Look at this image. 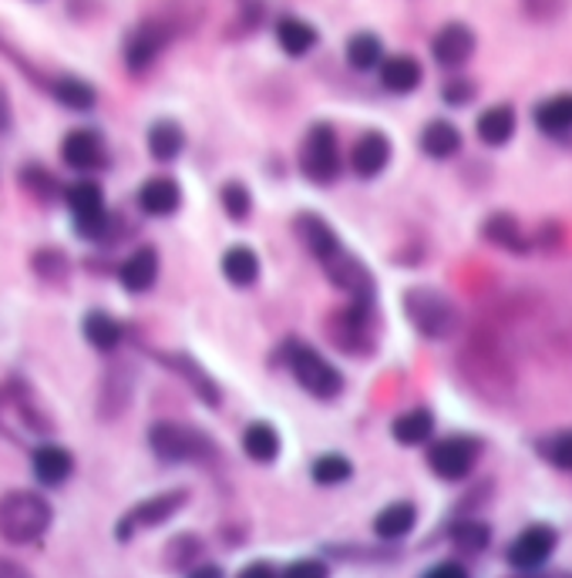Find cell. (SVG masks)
<instances>
[{"label": "cell", "instance_id": "47", "mask_svg": "<svg viewBox=\"0 0 572 578\" xmlns=\"http://www.w3.org/2000/svg\"><path fill=\"white\" fill-rule=\"evenodd\" d=\"M243 575H246V578H259V575H273V565H267V562H259V565H246V568H243Z\"/></svg>", "mask_w": 572, "mask_h": 578}, {"label": "cell", "instance_id": "28", "mask_svg": "<svg viewBox=\"0 0 572 578\" xmlns=\"http://www.w3.org/2000/svg\"><path fill=\"white\" fill-rule=\"evenodd\" d=\"M162 363H169L172 371H179L189 384H192V390L210 404V407H216L220 404V387H216V381L202 371V366L192 360V356H182V353H169V356H162Z\"/></svg>", "mask_w": 572, "mask_h": 578}, {"label": "cell", "instance_id": "21", "mask_svg": "<svg viewBox=\"0 0 572 578\" xmlns=\"http://www.w3.org/2000/svg\"><path fill=\"white\" fill-rule=\"evenodd\" d=\"M317 41H321V34L310 21H300V18H280L277 21V44L287 50L290 58L310 55V50L317 47Z\"/></svg>", "mask_w": 572, "mask_h": 578}, {"label": "cell", "instance_id": "22", "mask_svg": "<svg viewBox=\"0 0 572 578\" xmlns=\"http://www.w3.org/2000/svg\"><path fill=\"white\" fill-rule=\"evenodd\" d=\"M81 333H85V340H88L94 350H101V353H112V350L122 343V337H125L122 324H119L115 317H109V313H101V309H91V313H88L85 324H81Z\"/></svg>", "mask_w": 572, "mask_h": 578}, {"label": "cell", "instance_id": "38", "mask_svg": "<svg viewBox=\"0 0 572 578\" xmlns=\"http://www.w3.org/2000/svg\"><path fill=\"white\" fill-rule=\"evenodd\" d=\"M21 182H24V189H27L37 202H51V199L61 192L58 179L51 175L47 169H37V166H27L24 175H21Z\"/></svg>", "mask_w": 572, "mask_h": 578}, {"label": "cell", "instance_id": "12", "mask_svg": "<svg viewBox=\"0 0 572 578\" xmlns=\"http://www.w3.org/2000/svg\"><path fill=\"white\" fill-rule=\"evenodd\" d=\"M556 545H559L556 529H549V524H532V529H526L508 545V562L515 568H523V571H532V568H539L552 558Z\"/></svg>", "mask_w": 572, "mask_h": 578}, {"label": "cell", "instance_id": "11", "mask_svg": "<svg viewBox=\"0 0 572 578\" xmlns=\"http://www.w3.org/2000/svg\"><path fill=\"white\" fill-rule=\"evenodd\" d=\"M327 276L334 280V286H340L344 293H350V299L360 303H374V280L371 270L363 267L357 256H350L347 249H337L327 262H324Z\"/></svg>", "mask_w": 572, "mask_h": 578}, {"label": "cell", "instance_id": "4", "mask_svg": "<svg viewBox=\"0 0 572 578\" xmlns=\"http://www.w3.org/2000/svg\"><path fill=\"white\" fill-rule=\"evenodd\" d=\"M148 447L152 454L166 461V464H179V461H210L216 454L213 441L202 431L189 428V424H172V420H159L148 431Z\"/></svg>", "mask_w": 572, "mask_h": 578}, {"label": "cell", "instance_id": "24", "mask_svg": "<svg viewBox=\"0 0 572 578\" xmlns=\"http://www.w3.org/2000/svg\"><path fill=\"white\" fill-rule=\"evenodd\" d=\"M391 434L404 447H422L435 434V417L428 410H407V413H401L394 424H391Z\"/></svg>", "mask_w": 572, "mask_h": 578}, {"label": "cell", "instance_id": "6", "mask_svg": "<svg viewBox=\"0 0 572 578\" xmlns=\"http://www.w3.org/2000/svg\"><path fill=\"white\" fill-rule=\"evenodd\" d=\"M300 169L310 182L317 185H330L340 172V151H337V135L330 125H314L303 138V151H300Z\"/></svg>", "mask_w": 572, "mask_h": 578}, {"label": "cell", "instance_id": "16", "mask_svg": "<svg viewBox=\"0 0 572 578\" xmlns=\"http://www.w3.org/2000/svg\"><path fill=\"white\" fill-rule=\"evenodd\" d=\"M75 475V457L58 444H41L34 451V478L44 488H58Z\"/></svg>", "mask_w": 572, "mask_h": 578}, {"label": "cell", "instance_id": "7", "mask_svg": "<svg viewBox=\"0 0 572 578\" xmlns=\"http://www.w3.org/2000/svg\"><path fill=\"white\" fill-rule=\"evenodd\" d=\"M68 208H71V216H75V229L81 239H101L109 233V213H105V192H101L98 182L91 179H81L75 182L68 192Z\"/></svg>", "mask_w": 572, "mask_h": 578}, {"label": "cell", "instance_id": "10", "mask_svg": "<svg viewBox=\"0 0 572 578\" xmlns=\"http://www.w3.org/2000/svg\"><path fill=\"white\" fill-rule=\"evenodd\" d=\"M61 159L75 172H98L109 166V145L94 128H75L61 141Z\"/></svg>", "mask_w": 572, "mask_h": 578}, {"label": "cell", "instance_id": "1", "mask_svg": "<svg viewBox=\"0 0 572 578\" xmlns=\"http://www.w3.org/2000/svg\"><path fill=\"white\" fill-rule=\"evenodd\" d=\"M51 518H55V508H51L44 495L8 491L0 498V539L11 545H31L44 539V532L51 529Z\"/></svg>", "mask_w": 572, "mask_h": 578}, {"label": "cell", "instance_id": "18", "mask_svg": "<svg viewBox=\"0 0 572 578\" xmlns=\"http://www.w3.org/2000/svg\"><path fill=\"white\" fill-rule=\"evenodd\" d=\"M296 236L303 239V246L314 252L321 262H327L337 249H344V242L337 239V233L330 229V223H324V219L314 216V213L296 216Z\"/></svg>", "mask_w": 572, "mask_h": 578}, {"label": "cell", "instance_id": "45", "mask_svg": "<svg viewBox=\"0 0 572 578\" xmlns=\"http://www.w3.org/2000/svg\"><path fill=\"white\" fill-rule=\"evenodd\" d=\"M529 4V11L536 14V18H549L556 8H559V0H526Z\"/></svg>", "mask_w": 572, "mask_h": 578}, {"label": "cell", "instance_id": "35", "mask_svg": "<svg viewBox=\"0 0 572 578\" xmlns=\"http://www.w3.org/2000/svg\"><path fill=\"white\" fill-rule=\"evenodd\" d=\"M310 475H314L317 485L334 488V485H344V481L354 475V464H350L344 454H324V457L314 461V467H310Z\"/></svg>", "mask_w": 572, "mask_h": 578}, {"label": "cell", "instance_id": "44", "mask_svg": "<svg viewBox=\"0 0 572 578\" xmlns=\"http://www.w3.org/2000/svg\"><path fill=\"white\" fill-rule=\"evenodd\" d=\"M11 118H14V112H11V94L4 91V84H0V135L11 132Z\"/></svg>", "mask_w": 572, "mask_h": 578}, {"label": "cell", "instance_id": "31", "mask_svg": "<svg viewBox=\"0 0 572 578\" xmlns=\"http://www.w3.org/2000/svg\"><path fill=\"white\" fill-rule=\"evenodd\" d=\"M536 125L546 135H565L572 132V94H556L536 109Z\"/></svg>", "mask_w": 572, "mask_h": 578}, {"label": "cell", "instance_id": "40", "mask_svg": "<svg viewBox=\"0 0 572 578\" xmlns=\"http://www.w3.org/2000/svg\"><path fill=\"white\" fill-rule=\"evenodd\" d=\"M539 451H542V457H549L556 467L572 471V431H559V434L546 438V441L539 444Z\"/></svg>", "mask_w": 572, "mask_h": 578}, {"label": "cell", "instance_id": "3", "mask_svg": "<svg viewBox=\"0 0 572 578\" xmlns=\"http://www.w3.org/2000/svg\"><path fill=\"white\" fill-rule=\"evenodd\" d=\"M287 366L296 377V384L317 400H334L344 394V374L334 363H327L314 347L306 343H290L287 347Z\"/></svg>", "mask_w": 572, "mask_h": 578}, {"label": "cell", "instance_id": "36", "mask_svg": "<svg viewBox=\"0 0 572 578\" xmlns=\"http://www.w3.org/2000/svg\"><path fill=\"white\" fill-rule=\"evenodd\" d=\"M220 202H223L226 216L233 223H246L249 213H253V195H249V189L243 182H226L223 192H220Z\"/></svg>", "mask_w": 572, "mask_h": 578}, {"label": "cell", "instance_id": "27", "mask_svg": "<svg viewBox=\"0 0 572 578\" xmlns=\"http://www.w3.org/2000/svg\"><path fill=\"white\" fill-rule=\"evenodd\" d=\"M243 451L246 457H253L256 464H270L280 457V434L277 428L263 424V420H256V424H249L243 431Z\"/></svg>", "mask_w": 572, "mask_h": 578}, {"label": "cell", "instance_id": "26", "mask_svg": "<svg viewBox=\"0 0 572 578\" xmlns=\"http://www.w3.org/2000/svg\"><path fill=\"white\" fill-rule=\"evenodd\" d=\"M414 521H418V508L407 505V501H397V505H388L374 518V532L384 542H397V539H404L414 529Z\"/></svg>", "mask_w": 572, "mask_h": 578}, {"label": "cell", "instance_id": "15", "mask_svg": "<svg viewBox=\"0 0 572 578\" xmlns=\"http://www.w3.org/2000/svg\"><path fill=\"white\" fill-rule=\"evenodd\" d=\"M119 280L128 293H148L155 286V280H159V252H155L152 246H142L135 249L119 270Z\"/></svg>", "mask_w": 572, "mask_h": 578}, {"label": "cell", "instance_id": "9", "mask_svg": "<svg viewBox=\"0 0 572 578\" xmlns=\"http://www.w3.org/2000/svg\"><path fill=\"white\" fill-rule=\"evenodd\" d=\"M169 41H172V24H166V21H142L125 37V65L132 71L152 68L155 58L162 55Z\"/></svg>", "mask_w": 572, "mask_h": 578}, {"label": "cell", "instance_id": "20", "mask_svg": "<svg viewBox=\"0 0 572 578\" xmlns=\"http://www.w3.org/2000/svg\"><path fill=\"white\" fill-rule=\"evenodd\" d=\"M422 81H425V71L411 55H394L381 61V84L394 94H411Z\"/></svg>", "mask_w": 572, "mask_h": 578}, {"label": "cell", "instance_id": "17", "mask_svg": "<svg viewBox=\"0 0 572 578\" xmlns=\"http://www.w3.org/2000/svg\"><path fill=\"white\" fill-rule=\"evenodd\" d=\"M138 205H142L145 216L166 219V216H172L176 208L182 205V189H179L172 179H166V175L148 179V182L138 189Z\"/></svg>", "mask_w": 572, "mask_h": 578}, {"label": "cell", "instance_id": "8", "mask_svg": "<svg viewBox=\"0 0 572 578\" xmlns=\"http://www.w3.org/2000/svg\"><path fill=\"white\" fill-rule=\"evenodd\" d=\"M479 454H482V444L475 438H445L431 447L428 464L441 481H461L472 475Z\"/></svg>", "mask_w": 572, "mask_h": 578}, {"label": "cell", "instance_id": "30", "mask_svg": "<svg viewBox=\"0 0 572 578\" xmlns=\"http://www.w3.org/2000/svg\"><path fill=\"white\" fill-rule=\"evenodd\" d=\"M223 276H226L233 286H239V290L253 286V283L259 280V259H256V252H253L249 246H233V249H226V256H223Z\"/></svg>", "mask_w": 572, "mask_h": 578}, {"label": "cell", "instance_id": "43", "mask_svg": "<svg viewBox=\"0 0 572 578\" xmlns=\"http://www.w3.org/2000/svg\"><path fill=\"white\" fill-rule=\"evenodd\" d=\"M425 575H431V578H455V575H468V568L461 562H441V565H431Z\"/></svg>", "mask_w": 572, "mask_h": 578}, {"label": "cell", "instance_id": "34", "mask_svg": "<svg viewBox=\"0 0 572 578\" xmlns=\"http://www.w3.org/2000/svg\"><path fill=\"white\" fill-rule=\"evenodd\" d=\"M485 236H489L492 242L512 249V252H529V242H526L523 229H518V223H515L512 216H505V213L485 219Z\"/></svg>", "mask_w": 572, "mask_h": 578}, {"label": "cell", "instance_id": "41", "mask_svg": "<svg viewBox=\"0 0 572 578\" xmlns=\"http://www.w3.org/2000/svg\"><path fill=\"white\" fill-rule=\"evenodd\" d=\"M475 98V84L472 81H448L445 84V101L448 104H468Z\"/></svg>", "mask_w": 572, "mask_h": 578}, {"label": "cell", "instance_id": "33", "mask_svg": "<svg viewBox=\"0 0 572 578\" xmlns=\"http://www.w3.org/2000/svg\"><path fill=\"white\" fill-rule=\"evenodd\" d=\"M451 542L458 545V548H464V552H472V555H479L489 542H492V529L485 521H475V518H464V521H455L451 524Z\"/></svg>", "mask_w": 572, "mask_h": 578}, {"label": "cell", "instance_id": "5", "mask_svg": "<svg viewBox=\"0 0 572 578\" xmlns=\"http://www.w3.org/2000/svg\"><path fill=\"white\" fill-rule=\"evenodd\" d=\"M189 501V491H162V495H152L145 501H138L132 511H125L115 524V539L119 542H132L138 532L145 529H159V524H166L172 514H179Z\"/></svg>", "mask_w": 572, "mask_h": 578}, {"label": "cell", "instance_id": "23", "mask_svg": "<svg viewBox=\"0 0 572 578\" xmlns=\"http://www.w3.org/2000/svg\"><path fill=\"white\" fill-rule=\"evenodd\" d=\"M479 138L492 148L505 145L512 135H515V109L512 104H492V109H485L479 115V125H475Z\"/></svg>", "mask_w": 572, "mask_h": 578}, {"label": "cell", "instance_id": "29", "mask_svg": "<svg viewBox=\"0 0 572 578\" xmlns=\"http://www.w3.org/2000/svg\"><path fill=\"white\" fill-rule=\"evenodd\" d=\"M461 148V132L445 122V118H435L425 125L422 132V151L431 155V159H451V155Z\"/></svg>", "mask_w": 572, "mask_h": 578}, {"label": "cell", "instance_id": "32", "mask_svg": "<svg viewBox=\"0 0 572 578\" xmlns=\"http://www.w3.org/2000/svg\"><path fill=\"white\" fill-rule=\"evenodd\" d=\"M344 55H347V65H350V68H357V71H371V68L381 65L384 47H381V41H378L374 34L360 31V34H354V37L347 41Z\"/></svg>", "mask_w": 572, "mask_h": 578}, {"label": "cell", "instance_id": "14", "mask_svg": "<svg viewBox=\"0 0 572 578\" xmlns=\"http://www.w3.org/2000/svg\"><path fill=\"white\" fill-rule=\"evenodd\" d=\"M391 162V138L384 132H368L360 135L350 148V169L360 179H374L388 169Z\"/></svg>", "mask_w": 572, "mask_h": 578}, {"label": "cell", "instance_id": "37", "mask_svg": "<svg viewBox=\"0 0 572 578\" xmlns=\"http://www.w3.org/2000/svg\"><path fill=\"white\" fill-rule=\"evenodd\" d=\"M199 552H202V542H199L195 535H179V539H172L169 548H166V565H169V568H179V571H189V568H195Z\"/></svg>", "mask_w": 572, "mask_h": 578}, {"label": "cell", "instance_id": "46", "mask_svg": "<svg viewBox=\"0 0 572 578\" xmlns=\"http://www.w3.org/2000/svg\"><path fill=\"white\" fill-rule=\"evenodd\" d=\"M24 575H27L24 565H18L11 558H0V578H24Z\"/></svg>", "mask_w": 572, "mask_h": 578}, {"label": "cell", "instance_id": "42", "mask_svg": "<svg viewBox=\"0 0 572 578\" xmlns=\"http://www.w3.org/2000/svg\"><path fill=\"white\" fill-rule=\"evenodd\" d=\"M287 575H293V578H314V575H327V565L321 558H303V562H293L287 568Z\"/></svg>", "mask_w": 572, "mask_h": 578}, {"label": "cell", "instance_id": "19", "mask_svg": "<svg viewBox=\"0 0 572 578\" xmlns=\"http://www.w3.org/2000/svg\"><path fill=\"white\" fill-rule=\"evenodd\" d=\"M47 94L55 98L58 104L71 112H91L94 101H98V91L85 81V78H75V75H58L47 81Z\"/></svg>", "mask_w": 572, "mask_h": 578}, {"label": "cell", "instance_id": "39", "mask_svg": "<svg viewBox=\"0 0 572 578\" xmlns=\"http://www.w3.org/2000/svg\"><path fill=\"white\" fill-rule=\"evenodd\" d=\"M31 267H34V273H37L41 280H51V283L68 276V259H65V252H58V249H37L34 259H31Z\"/></svg>", "mask_w": 572, "mask_h": 578}, {"label": "cell", "instance_id": "2", "mask_svg": "<svg viewBox=\"0 0 572 578\" xmlns=\"http://www.w3.org/2000/svg\"><path fill=\"white\" fill-rule=\"evenodd\" d=\"M404 313H407V320L418 327V333L428 340H445L461 324L455 303L441 290H428V286H414L404 293Z\"/></svg>", "mask_w": 572, "mask_h": 578}, {"label": "cell", "instance_id": "25", "mask_svg": "<svg viewBox=\"0 0 572 578\" xmlns=\"http://www.w3.org/2000/svg\"><path fill=\"white\" fill-rule=\"evenodd\" d=\"M182 148H186V132L176 122L162 118V122H155L148 128V151H152V159L172 162V159H179V155H182Z\"/></svg>", "mask_w": 572, "mask_h": 578}, {"label": "cell", "instance_id": "13", "mask_svg": "<svg viewBox=\"0 0 572 578\" xmlns=\"http://www.w3.org/2000/svg\"><path fill=\"white\" fill-rule=\"evenodd\" d=\"M431 55L441 68H461L468 58L475 55V31L468 24H461V21L445 24L431 41Z\"/></svg>", "mask_w": 572, "mask_h": 578}]
</instances>
